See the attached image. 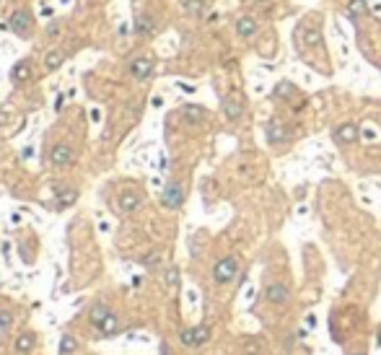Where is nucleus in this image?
<instances>
[{
  "label": "nucleus",
  "instance_id": "393cba45",
  "mask_svg": "<svg viewBox=\"0 0 381 355\" xmlns=\"http://www.w3.org/2000/svg\"><path fill=\"white\" fill-rule=\"evenodd\" d=\"M166 283H169V285H177V283H179V272H177V267H171V270L166 272Z\"/></svg>",
  "mask_w": 381,
  "mask_h": 355
},
{
  "label": "nucleus",
  "instance_id": "a878e982",
  "mask_svg": "<svg viewBox=\"0 0 381 355\" xmlns=\"http://www.w3.org/2000/svg\"><path fill=\"white\" fill-rule=\"evenodd\" d=\"M75 348H78V345H75L73 337H65V340H63V353H73Z\"/></svg>",
  "mask_w": 381,
  "mask_h": 355
},
{
  "label": "nucleus",
  "instance_id": "423d86ee",
  "mask_svg": "<svg viewBox=\"0 0 381 355\" xmlns=\"http://www.w3.org/2000/svg\"><path fill=\"white\" fill-rule=\"evenodd\" d=\"M31 24H34V18H31L29 10H16V13L10 16V21H8V26L16 34H21V37H26V34L31 31Z\"/></svg>",
  "mask_w": 381,
  "mask_h": 355
},
{
  "label": "nucleus",
  "instance_id": "cd10ccee",
  "mask_svg": "<svg viewBox=\"0 0 381 355\" xmlns=\"http://www.w3.org/2000/svg\"><path fill=\"white\" fill-rule=\"evenodd\" d=\"M57 31H60V24H55V21H52V24L47 26V34H50V37H55Z\"/></svg>",
  "mask_w": 381,
  "mask_h": 355
},
{
  "label": "nucleus",
  "instance_id": "f8f14e48",
  "mask_svg": "<svg viewBox=\"0 0 381 355\" xmlns=\"http://www.w3.org/2000/svg\"><path fill=\"white\" fill-rule=\"evenodd\" d=\"M291 130L288 127H283L280 122H270L267 124V140L270 143H285V140H291Z\"/></svg>",
  "mask_w": 381,
  "mask_h": 355
},
{
  "label": "nucleus",
  "instance_id": "2eb2a0df",
  "mask_svg": "<svg viewBox=\"0 0 381 355\" xmlns=\"http://www.w3.org/2000/svg\"><path fill=\"white\" fill-rule=\"evenodd\" d=\"M236 31H239V37H254V31H257V24H254V18L241 16V18L236 21Z\"/></svg>",
  "mask_w": 381,
  "mask_h": 355
},
{
  "label": "nucleus",
  "instance_id": "f3484780",
  "mask_svg": "<svg viewBox=\"0 0 381 355\" xmlns=\"http://www.w3.org/2000/svg\"><path fill=\"white\" fill-rule=\"evenodd\" d=\"M13 81H26V78H31V65L26 62V60H21L16 67H13Z\"/></svg>",
  "mask_w": 381,
  "mask_h": 355
},
{
  "label": "nucleus",
  "instance_id": "4468645a",
  "mask_svg": "<svg viewBox=\"0 0 381 355\" xmlns=\"http://www.w3.org/2000/svg\"><path fill=\"white\" fill-rule=\"evenodd\" d=\"M182 117L187 119L190 124H200L202 119H205V109L202 107H192V104H187L182 109Z\"/></svg>",
  "mask_w": 381,
  "mask_h": 355
},
{
  "label": "nucleus",
  "instance_id": "5701e85b",
  "mask_svg": "<svg viewBox=\"0 0 381 355\" xmlns=\"http://www.w3.org/2000/svg\"><path fill=\"white\" fill-rule=\"evenodd\" d=\"M348 10L353 16H366V0H353Z\"/></svg>",
  "mask_w": 381,
  "mask_h": 355
},
{
  "label": "nucleus",
  "instance_id": "ddd939ff",
  "mask_svg": "<svg viewBox=\"0 0 381 355\" xmlns=\"http://www.w3.org/2000/svg\"><path fill=\"white\" fill-rule=\"evenodd\" d=\"M296 86L291 83V81H280L278 86H275V91H272V96L275 99H280V101H291V99H296Z\"/></svg>",
  "mask_w": 381,
  "mask_h": 355
},
{
  "label": "nucleus",
  "instance_id": "412c9836",
  "mask_svg": "<svg viewBox=\"0 0 381 355\" xmlns=\"http://www.w3.org/2000/svg\"><path fill=\"white\" fill-rule=\"evenodd\" d=\"M184 10H187L190 16H202L205 3H202V0H184Z\"/></svg>",
  "mask_w": 381,
  "mask_h": 355
},
{
  "label": "nucleus",
  "instance_id": "aec40b11",
  "mask_svg": "<svg viewBox=\"0 0 381 355\" xmlns=\"http://www.w3.org/2000/svg\"><path fill=\"white\" fill-rule=\"evenodd\" d=\"M75 197H78V192H75V189H60V192H57V202H60L63 208H67V205H73V202H75Z\"/></svg>",
  "mask_w": 381,
  "mask_h": 355
},
{
  "label": "nucleus",
  "instance_id": "0eeeda50",
  "mask_svg": "<svg viewBox=\"0 0 381 355\" xmlns=\"http://www.w3.org/2000/svg\"><path fill=\"white\" fill-rule=\"evenodd\" d=\"M151 73H153V57H135L130 62V75L137 78V81L151 78Z\"/></svg>",
  "mask_w": 381,
  "mask_h": 355
},
{
  "label": "nucleus",
  "instance_id": "9b49d317",
  "mask_svg": "<svg viewBox=\"0 0 381 355\" xmlns=\"http://www.w3.org/2000/svg\"><path fill=\"white\" fill-rule=\"evenodd\" d=\"M140 202H143V197L137 192H122L120 194V200H117V205H120V210L122 213H132V210H137L140 208Z\"/></svg>",
  "mask_w": 381,
  "mask_h": 355
},
{
  "label": "nucleus",
  "instance_id": "20e7f679",
  "mask_svg": "<svg viewBox=\"0 0 381 355\" xmlns=\"http://www.w3.org/2000/svg\"><path fill=\"white\" fill-rule=\"evenodd\" d=\"M182 342L187 348H202L207 340H210V329L207 327H192V329H182Z\"/></svg>",
  "mask_w": 381,
  "mask_h": 355
},
{
  "label": "nucleus",
  "instance_id": "9d476101",
  "mask_svg": "<svg viewBox=\"0 0 381 355\" xmlns=\"http://www.w3.org/2000/svg\"><path fill=\"white\" fill-rule=\"evenodd\" d=\"M264 298H267L270 303L283 306V303H288V298H291V291H288L283 283H272V285H267V291H264Z\"/></svg>",
  "mask_w": 381,
  "mask_h": 355
},
{
  "label": "nucleus",
  "instance_id": "7ed1b4c3",
  "mask_svg": "<svg viewBox=\"0 0 381 355\" xmlns=\"http://www.w3.org/2000/svg\"><path fill=\"white\" fill-rule=\"evenodd\" d=\"M236 272H239V262H236L234 257H223V259L215 265L213 278H215V283H228V280L236 278Z\"/></svg>",
  "mask_w": 381,
  "mask_h": 355
},
{
  "label": "nucleus",
  "instance_id": "f257e3e1",
  "mask_svg": "<svg viewBox=\"0 0 381 355\" xmlns=\"http://www.w3.org/2000/svg\"><path fill=\"white\" fill-rule=\"evenodd\" d=\"M88 322L104 337H112V335H117V332H120V319L114 316L109 311V306H104V303H94V306H91Z\"/></svg>",
  "mask_w": 381,
  "mask_h": 355
},
{
  "label": "nucleus",
  "instance_id": "bb28decb",
  "mask_svg": "<svg viewBox=\"0 0 381 355\" xmlns=\"http://www.w3.org/2000/svg\"><path fill=\"white\" fill-rule=\"evenodd\" d=\"M257 353H259L257 340H249V342H247V355H257Z\"/></svg>",
  "mask_w": 381,
  "mask_h": 355
},
{
  "label": "nucleus",
  "instance_id": "6e6552de",
  "mask_svg": "<svg viewBox=\"0 0 381 355\" xmlns=\"http://www.w3.org/2000/svg\"><path fill=\"white\" fill-rule=\"evenodd\" d=\"M223 114H226V119H241V114H244V101H241L239 94H228L223 99Z\"/></svg>",
  "mask_w": 381,
  "mask_h": 355
},
{
  "label": "nucleus",
  "instance_id": "c85d7f7f",
  "mask_svg": "<svg viewBox=\"0 0 381 355\" xmlns=\"http://www.w3.org/2000/svg\"><path fill=\"white\" fill-rule=\"evenodd\" d=\"M0 324L8 327V324H10V316H8V314H0Z\"/></svg>",
  "mask_w": 381,
  "mask_h": 355
},
{
  "label": "nucleus",
  "instance_id": "a211bd4d",
  "mask_svg": "<svg viewBox=\"0 0 381 355\" xmlns=\"http://www.w3.org/2000/svg\"><path fill=\"white\" fill-rule=\"evenodd\" d=\"M301 34H304V47H311V44L319 42V29H311L309 24L301 26Z\"/></svg>",
  "mask_w": 381,
  "mask_h": 355
},
{
  "label": "nucleus",
  "instance_id": "c756f323",
  "mask_svg": "<svg viewBox=\"0 0 381 355\" xmlns=\"http://www.w3.org/2000/svg\"><path fill=\"white\" fill-rule=\"evenodd\" d=\"M254 3H267V0H254Z\"/></svg>",
  "mask_w": 381,
  "mask_h": 355
},
{
  "label": "nucleus",
  "instance_id": "f03ea898",
  "mask_svg": "<svg viewBox=\"0 0 381 355\" xmlns=\"http://www.w3.org/2000/svg\"><path fill=\"white\" fill-rule=\"evenodd\" d=\"M161 202H164V208L169 210H179L182 208V202H184V189L179 181H169L166 189L161 192Z\"/></svg>",
  "mask_w": 381,
  "mask_h": 355
},
{
  "label": "nucleus",
  "instance_id": "dca6fc26",
  "mask_svg": "<svg viewBox=\"0 0 381 355\" xmlns=\"http://www.w3.org/2000/svg\"><path fill=\"white\" fill-rule=\"evenodd\" d=\"M34 342H37V335H31V332H26V335H21L16 340V350L18 353H29L34 348Z\"/></svg>",
  "mask_w": 381,
  "mask_h": 355
},
{
  "label": "nucleus",
  "instance_id": "39448f33",
  "mask_svg": "<svg viewBox=\"0 0 381 355\" xmlns=\"http://www.w3.org/2000/svg\"><path fill=\"white\" fill-rule=\"evenodd\" d=\"M50 161L55 166H73L75 164V151L70 145H65V143H57L50 151Z\"/></svg>",
  "mask_w": 381,
  "mask_h": 355
},
{
  "label": "nucleus",
  "instance_id": "b1692460",
  "mask_svg": "<svg viewBox=\"0 0 381 355\" xmlns=\"http://www.w3.org/2000/svg\"><path fill=\"white\" fill-rule=\"evenodd\" d=\"M161 259V254L158 251H151V254H148L145 259H143V265H148V267H156V262Z\"/></svg>",
  "mask_w": 381,
  "mask_h": 355
},
{
  "label": "nucleus",
  "instance_id": "7c9ffc66",
  "mask_svg": "<svg viewBox=\"0 0 381 355\" xmlns=\"http://www.w3.org/2000/svg\"><path fill=\"white\" fill-rule=\"evenodd\" d=\"M358 355H363V353H358Z\"/></svg>",
  "mask_w": 381,
  "mask_h": 355
},
{
  "label": "nucleus",
  "instance_id": "6ab92c4d",
  "mask_svg": "<svg viewBox=\"0 0 381 355\" xmlns=\"http://www.w3.org/2000/svg\"><path fill=\"white\" fill-rule=\"evenodd\" d=\"M63 60H65V55L55 50V52L47 55V60H44V67H47V70H57V67L63 65Z\"/></svg>",
  "mask_w": 381,
  "mask_h": 355
},
{
  "label": "nucleus",
  "instance_id": "1a4fd4ad",
  "mask_svg": "<svg viewBox=\"0 0 381 355\" xmlns=\"http://www.w3.org/2000/svg\"><path fill=\"white\" fill-rule=\"evenodd\" d=\"M358 135H361V130H358V124H353V122H345V124H340V127H334V132H332V137L337 143H342V145L355 143Z\"/></svg>",
  "mask_w": 381,
  "mask_h": 355
},
{
  "label": "nucleus",
  "instance_id": "4be33fe9",
  "mask_svg": "<svg viewBox=\"0 0 381 355\" xmlns=\"http://www.w3.org/2000/svg\"><path fill=\"white\" fill-rule=\"evenodd\" d=\"M137 31H140V34H151L153 31V21L151 18H148V16H137Z\"/></svg>",
  "mask_w": 381,
  "mask_h": 355
}]
</instances>
